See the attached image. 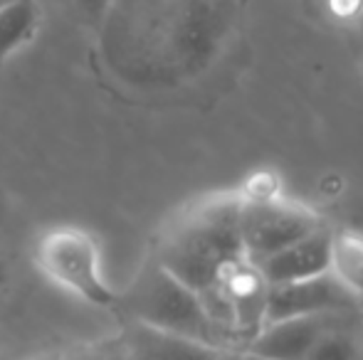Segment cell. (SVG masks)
Here are the masks:
<instances>
[{
	"instance_id": "d6986e66",
	"label": "cell",
	"mask_w": 363,
	"mask_h": 360,
	"mask_svg": "<svg viewBox=\"0 0 363 360\" xmlns=\"http://www.w3.org/2000/svg\"><path fill=\"white\" fill-rule=\"evenodd\" d=\"M10 3V0H0V8H3V5H8Z\"/></svg>"
},
{
	"instance_id": "ffe728a7",
	"label": "cell",
	"mask_w": 363,
	"mask_h": 360,
	"mask_svg": "<svg viewBox=\"0 0 363 360\" xmlns=\"http://www.w3.org/2000/svg\"><path fill=\"white\" fill-rule=\"evenodd\" d=\"M240 360H242V356H240Z\"/></svg>"
},
{
	"instance_id": "8fae6325",
	"label": "cell",
	"mask_w": 363,
	"mask_h": 360,
	"mask_svg": "<svg viewBox=\"0 0 363 360\" xmlns=\"http://www.w3.org/2000/svg\"><path fill=\"white\" fill-rule=\"evenodd\" d=\"M329 272L363 301V235L359 232L331 235Z\"/></svg>"
},
{
	"instance_id": "6da1fadb",
	"label": "cell",
	"mask_w": 363,
	"mask_h": 360,
	"mask_svg": "<svg viewBox=\"0 0 363 360\" xmlns=\"http://www.w3.org/2000/svg\"><path fill=\"white\" fill-rule=\"evenodd\" d=\"M153 257L178 281L203 294L247 260L240 235V192H216L188 205L161 235Z\"/></svg>"
},
{
	"instance_id": "277c9868",
	"label": "cell",
	"mask_w": 363,
	"mask_h": 360,
	"mask_svg": "<svg viewBox=\"0 0 363 360\" xmlns=\"http://www.w3.org/2000/svg\"><path fill=\"white\" fill-rule=\"evenodd\" d=\"M326 222L309 205L289 197L252 192L240 195V235L245 257L259 262L291 242L321 230Z\"/></svg>"
},
{
	"instance_id": "9c48e42d",
	"label": "cell",
	"mask_w": 363,
	"mask_h": 360,
	"mask_svg": "<svg viewBox=\"0 0 363 360\" xmlns=\"http://www.w3.org/2000/svg\"><path fill=\"white\" fill-rule=\"evenodd\" d=\"M361 321L363 306L354 308L336 326H331L301 360H361Z\"/></svg>"
},
{
	"instance_id": "52a82bcc",
	"label": "cell",
	"mask_w": 363,
	"mask_h": 360,
	"mask_svg": "<svg viewBox=\"0 0 363 360\" xmlns=\"http://www.w3.org/2000/svg\"><path fill=\"white\" fill-rule=\"evenodd\" d=\"M331 235L334 232L329 230V225H324L321 230L291 242L252 265H257L259 274L269 286L319 277V274L329 272L331 265Z\"/></svg>"
},
{
	"instance_id": "ac0fdd59",
	"label": "cell",
	"mask_w": 363,
	"mask_h": 360,
	"mask_svg": "<svg viewBox=\"0 0 363 360\" xmlns=\"http://www.w3.org/2000/svg\"><path fill=\"white\" fill-rule=\"evenodd\" d=\"M242 360H262V358H252V356H242Z\"/></svg>"
},
{
	"instance_id": "5bb4252c",
	"label": "cell",
	"mask_w": 363,
	"mask_h": 360,
	"mask_svg": "<svg viewBox=\"0 0 363 360\" xmlns=\"http://www.w3.org/2000/svg\"><path fill=\"white\" fill-rule=\"evenodd\" d=\"M5 281H8V265H5V257L0 255V291H3Z\"/></svg>"
},
{
	"instance_id": "9a60e30c",
	"label": "cell",
	"mask_w": 363,
	"mask_h": 360,
	"mask_svg": "<svg viewBox=\"0 0 363 360\" xmlns=\"http://www.w3.org/2000/svg\"><path fill=\"white\" fill-rule=\"evenodd\" d=\"M216 360H240V353H223V356H218Z\"/></svg>"
},
{
	"instance_id": "7c38bea8",
	"label": "cell",
	"mask_w": 363,
	"mask_h": 360,
	"mask_svg": "<svg viewBox=\"0 0 363 360\" xmlns=\"http://www.w3.org/2000/svg\"><path fill=\"white\" fill-rule=\"evenodd\" d=\"M101 360H129L121 333H116L111 338H101Z\"/></svg>"
},
{
	"instance_id": "3957f363",
	"label": "cell",
	"mask_w": 363,
	"mask_h": 360,
	"mask_svg": "<svg viewBox=\"0 0 363 360\" xmlns=\"http://www.w3.org/2000/svg\"><path fill=\"white\" fill-rule=\"evenodd\" d=\"M33 260L38 272L62 291L96 308H111L116 291L101 272V250L89 230L60 225L43 232L35 245Z\"/></svg>"
},
{
	"instance_id": "2e32d148",
	"label": "cell",
	"mask_w": 363,
	"mask_h": 360,
	"mask_svg": "<svg viewBox=\"0 0 363 360\" xmlns=\"http://www.w3.org/2000/svg\"><path fill=\"white\" fill-rule=\"evenodd\" d=\"M359 341H361V360H363V321H361V333H359Z\"/></svg>"
},
{
	"instance_id": "5b68a950",
	"label": "cell",
	"mask_w": 363,
	"mask_h": 360,
	"mask_svg": "<svg viewBox=\"0 0 363 360\" xmlns=\"http://www.w3.org/2000/svg\"><path fill=\"white\" fill-rule=\"evenodd\" d=\"M359 306H363L361 298L354 291H349L331 272H324L319 277L301 279V281L269 286L267 306H264V326L272 321H282V318L346 311V308Z\"/></svg>"
},
{
	"instance_id": "ba28073f",
	"label": "cell",
	"mask_w": 363,
	"mask_h": 360,
	"mask_svg": "<svg viewBox=\"0 0 363 360\" xmlns=\"http://www.w3.org/2000/svg\"><path fill=\"white\" fill-rule=\"evenodd\" d=\"M121 341H124L129 360H216L218 356L228 353L208 343L176 336V333L136 321H129L121 328Z\"/></svg>"
},
{
	"instance_id": "8992f818",
	"label": "cell",
	"mask_w": 363,
	"mask_h": 360,
	"mask_svg": "<svg viewBox=\"0 0 363 360\" xmlns=\"http://www.w3.org/2000/svg\"><path fill=\"white\" fill-rule=\"evenodd\" d=\"M354 308L272 321L262 326V331L245 346L240 356H252L262 360H301L331 326H336Z\"/></svg>"
},
{
	"instance_id": "7a4b0ae2",
	"label": "cell",
	"mask_w": 363,
	"mask_h": 360,
	"mask_svg": "<svg viewBox=\"0 0 363 360\" xmlns=\"http://www.w3.org/2000/svg\"><path fill=\"white\" fill-rule=\"evenodd\" d=\"M114 306L124 313L126 321L144 323L220 348L201 294L163 269L153 255L144 262L129 289L116 294Z\"/></svg>"
},
{
	"instance_id": "e0dca14e",
	"label": "cell",
	"mask_w": 363,
	"mask_h": 360,
	"mask_svg": "<svg viewBox=\"0 0 363 360\" xmlns=\"http://www.w3.org/2000/svg\"><path fill=\"white\" fill-rule=\"evenodd\" d=\"M40 360H57V356H45V358H40Z\"/></svg>"
},
{
	"instance_id": "30bf717a",
	"label": "cell",
	"mask_w": 363,
	"mask_h": 360,
	"mask_svg": "<svg viewBox=\"0 0 363 360\" xmlns=\"http://www.w3.org/2000/svg\"><path fill=\"white\" fill-rule=\"evenodd\" d=\"M38 30L35 0H10L0 8V64L15 54Z\"/></svg>"
},
{
	"instance_id": "4fadbf2b",
	"label": "cell",
	"mask_w": 363,
	"mask_h": 360,
	"mask_svg": "<svg viewBox=\"0 0 363 360\" xmlns=\"http://www.w3.org/2000/svg\"><path fill=\"white\" fill-rule=\"evenodd\" d=\"M77 5H79V10L89 20H99V18H104V13L109 10L111 0H77Z\"/></svg>"
}]
</instances>
